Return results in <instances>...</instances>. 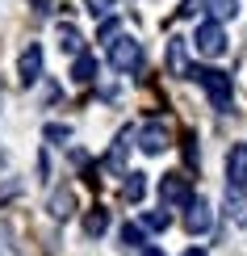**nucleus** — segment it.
<instances>
[{"label": "nucleus", "mask_w": 247, "mask_h": 256, "mask_svg": "<svg viewBox=\"0 0 247 256\" xmlns=\"http://www.w3.org/2000/svg\"><path fill=\"white\" fill-rule=\"evenodd\" d=\"M189 76L206 88V97H210L214 110H218V114H231V105H235V80L227 76V72H218V68H193Z\"/></svg>", "instance_id": "1"}, {"label": "nucleus", "mask_w": 247, "mask_h": 256, "mask_svg": "<svg viewBox=\"0 0 247 256\" xmlns=\"http://www.w3.org/2000/svg\"><path fill=\"white\" fill-rule=\"evenodd\" d=\"M189 202H193V185H189V176H180V172L159 176V206H164V210H185Z\"/></svg>", "instance_id": "2"}, {"label": "nucleus", "mask_w": 247, "mask_h": 256, "mask_svg": "<svg viewBox=\"0 0 247 256\" xmlns=\"http://www.w3.org/2000/svg\"><path fill=\"white\" fill-rule=\"evenodd\" d=\"M109 63H113L117 72H138V68H143V42L130 38V34L113 38L109 42Z\"/></svg>", "instance_id": "3"}, {"label": "nucleus", "mask_w": 247, "mask_h": 256, "mask_svg": "<svg viewBox=\"0 0 247 256\" xmlns=\"http://www.w3.org/2000/svg\"><path fill=\"white\" fill-rule=\"evenodd\" d=\"M193 46H197L206 59L227 55V30H222V21H201L197 34H193Z\"/></svg>", "instance_id": "4"}, {"label": "nucleus", "mask_w": 247, "mask_h": 256, "mask_svg": "<svg viewBox=\"0 0 247 256\" xmlns=\"http://www.w3.org/2000/svg\"><path fill=\"white\" fill-rule=\"evenodd\" d=\"M227 189L247 194V143H235L227 152Z\"/></svg>", "instance_id": "5"}, {"label": "nucleus", "mask_w": 247, "mask_h": 256, "mask_svg": "<svg viewBox=\"0 0 247 256\" xmlns=\"http://www.w3.org/2000/svg\"><path fill=\"white\" fill-rule=\"evenodd\" d=\"M210 227H214L210 202H206V198H193L189 206H185V231H189V236H206Z\"/></svg>", "instance_id": "6"}, {"label": "nucleus", "mask_w": 247, "mask_h": 256, "mask_svg": "<svg viewBox=\"0 0 247 256\" xmlns=\"http://www.w3.org/2000/svg\"><path fill=\"white\" fill-rule=\"evenodd\" d=\"M138 147H143L147 156H164L168 147H172V130L164 122H147L143 130H138Z\"/></svg>", "instance_id": "7"}, {"label": "nucleus", "mask_w": 247, "mask_h": 256, "mask_svg": "<svg viewBox=\"0 0 247 256\" xmlns=\"http://www.w3.org/2000/svg\"><path fill=\"white\" fill-rule=\"evenodd\" d=\"M17 76H21V84H38L42 80V46L38 42H29L25 50H21V59H17Z\"/></svg>", "instance_id": "8"}, {"label": "nucleus", "mask_w": 247, "mask_h": 256, "mask_svg": "<svg viewBox=\"0 0 247 256\" xmlns=\"http://www.w3.org/2000/svg\"><path fill=\"white\" fill-rule=\"evenodd\" d=\"M168 72L172 76H189V50H185V38H172L168 42Z\"/></svg>", "instance_id": "9"}, {"label": "nucleus", "mask_w": 247, "mask_h": 256, "mask_svg": "<svg viewBox=\"0 0 247 256\" xmlns=\"http://www.w3.org/2000/svg\"><path fill=\"white\" fill-rule=\"evenodd\" d=\"M126 147H130V130H122L113 138L109 156H105V168H113V172H126Z\"/></svg>", "instance_id": "10"}, {"label": "nucleus", "mask_w": 247, "mask_h": 256, "mask_svg": "<svg viewBox=\"0 0 247 256\" xmlns=\"http://www.w3.org/2000/svg\"><path fill=\"white\" fill-rule=\"evenodd\" d=\"M59 46H63V55L80 59V55H84V38H80V30H76V26H59Z\"/></svg>", "instance_id": "11"}, {"label": "nucleus", "mask_w": 247, "mask_h": 256, "mask_svg": "<svg viewBox=\"0 0 247 256\" xmlns=\"http://www.w3.org/2000/svg\"><path fill=\"white\" fill-rule=\"evenodd\" d=\"M71 80H76V84H92V80H96V59L88 55V50L71 63Z\"/></svg>", "instance_id": "12"}, {"label": "nucleus", "mask_w": 247, "mask_h": 256, "mask_svg": "<svg viewBox=\"0 0 247 256\" xmlns=\"http://www.w3.org/2000/svg\"><path fill=\"white\" fill-rule=\"evenodd\" d=\"M143 194H147V172H126L122 198H126V202H143Z\"/></svg>", "instance_id": "13"}, {"label": "nucleus", "mask_w": 247, "mask_h": 256, "mask_svg": "<svg viewBox=\"0 0 247 256\" xmlns=\"http://www.w3.org/2000/svg\"><path fill=\"white\" fill-rule=\"evenodd\" d=\"M84 231H88V236H105V231H109V210H88V214H84Z\"/></svg>", "instance_id": "14"}, {"label": "nucleus", "mask_w": 247, "mask_h": 256, "mask_svg": "<svg viewBox=\"0 0 247 256\" xmlns=\"http://www.w3.org/2000/svg\"><path fill=\"white\" fill-rule=\"evenodd\" d=\"M201 4L210 8V21H227L239 13V0H201Z\"/></svg>", "instance_id": "15"}, {"label": "nucleus", "mask_w": 247, "mask_h": 256, "mask_svg": "<svg viewBox=\"0 0 247 256\" xmlns=\"http://www.w3.org/2000/svg\"><path fill=\"white\" fill-rule=\"evenodd\" d=\"M227 214L235 222H247V194H239V189H227Z\"/></svg>", "instance_id": "16"}, {"label": "nucleus", "mask_w": 247, "mask_h": 256, "mask_svg": "<svg viewBox=\"0 0 247 256\" xmlns=\"http://www.w3.org/2000/svg\"><path fill=\"white\" fill-rule=\"evenodd\" d=\"M168 227H172V214H168L164 206H159V210H147V214H143V231H168Z\"/></svg>", "instance_id": "17"}, {"label": "nucleus", "mask_w": 247, "mask_h": 256, "mask_svg": "<svg viewBox=\"0 0 247 256\" xmlns=\"http://www.w3.org/2000/svg\"><path fill=\"white\" fill-rule=\"evenodd\" d=\"M71 206H76L71 189H63V194H55V198H50V214H55V218H67V214H71Z\"/></svg>", "instance_id": "18"}, {"label": "nucleus", "mask_w": 247, "mask_h": 256, "mask_svg": "<svg viewBox=\"0 0 247 256\" xmlns=\"http://www.w3.org/2000/svg\"><path fill=\"white\" fill-rule=\"evenodd\" d=\"M122 244H130V248H147V231H143V222H126V227H122Z\"/></svg>", "instance_id": "19"}, {"label": "nucleus", "mask_w": 247, "mask_h": 256, "mask_svg": "<svg viewBox=\"0 0 247 256\" xmlns=\"http://www.w3.org/2000/svg\"><path fill=\"white\" fill-rule=\"evenodd\" d=\"M113 4H117V0H84V8H88L92 17H101V21L113 17Z\"/></svg>", "instance_id": "20"}, {"label": "nucleus", "mask_w": 247, "mask_h": 256, "mask_svg": "<svg viewBox=\"0 0 247 256\" xmlns=\"http://www.w3.org/2000/svg\"><path fill=\"white\" fill-rule=\"evenodd\" d=\"M113 38H122V21H117V17L101 21V30H96V42H113Z\"/></svg>", "instance_id": "21"}, {"label": "nucleus", "mask_w": 247, "mask_h": 256, "mask_svg": "<svg viewBox=\"0 0 247 256\" xmlns=\"http://www.w3.org/2000/svg\"><path fill=\"white\" fill-rule=\"evenodd\" d=\"M42 134H46L50 143H67V138H71V126H59V122H50V126H46Z\"/></svg>", "instance_id": "22"}, {"label": "nucleus", "mask_w": 247, "mask_h": 256, "mask_svg": "<svg viewBox=\"0 0 247 256\" xmlns=\"http://www.w3.org/2000/svg\"><path fill=\"white\" fill-rule=\"evenodd\" d=\"M185 160L197 164V134H185Z\"/></svg>", "instance_id": "23"}, {"label": "nucleus", "mask_w": 247, "mask_h": 256, "mask_svg": "<svg viewBox=\"0 0 247 256\" xmlns=\"http://www.w3.org/2000/svg\"><path fill=\"white\" fill-rule=\"evenodd\" d=\"M29 8L34 13H50V0H29Z\"/></svg>", "instance_id": "24"}, {"label": "nucleus", "mask_w": 247, "mask_h": 256, "mask_svg": "<svg viewBox=\"0 0 247 256\" xmlns=\"http://www.w3.org/2000/svg\"><path fill=\"white\" fill-rule=\"evenodd\" d=\"M143 256H168L164 248H155V244H147V248H143Z\"/></svg>", "instance_id": "25"}, {"label": "nucleus", "mask_w": 247, "mask_h": 256, "mask_svg": "<svg viewBox=\"0 0 247 256\" xmlns=\"http://www.w3.org/2000/svg\"><path fill=\"white\" fill-rule=\"evenodd\" d=\"M185 256H206V248H189V252H185Z\"/></svg>", "instance_id": "26"}]
</instances>
